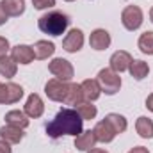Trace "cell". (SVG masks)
<instances>
[{
  "instance_id": "cell-1",
  "label": "cell",
  "mask_w": 153,
  "mask_h": 153,
  "mask_svg": "<svg viewBox=\"0 0 153 153\" xmlns=\"http://www.w3.org/2000/svg\"><path fill=\"white\" fill-rule=\"evenodd\" d=\"M82 123L84 119L80 117V114L75 109L66 107L61 109L55 117L46 125V135L52 139H59L62 135H78L82 132Z\"/></svg>"
},
{
  "instance_id": "cell-2",
  "label": "cell",
  "mask_w": 153,
  "mask_h": 153,
  "mask_svg": "<svg viewBox=\"0 0 153 153\" xmlns=\"http://www.w3.org/2000/svg\"><path fill=\"white\" fill-rule=\"evenodd\" d=\"M68 25H70V18L61 11L46 13L38 20L39 30L48 36H62L64 30L68 29Z\"/></svg>"
},
{
  "instance_id": "cell-3",
  "label": "cell",
  "mask_w": 153,
  "mask_h": 153,
  "mask_svg": "<svg viewBox=\"0 0 153 153\" xmlns=\"http://www.w3.org/2000/svg\"><path fill=\"white\" fill-rule=\"evenodd\" d=\"M96 80H98V84H100L102 93H105V94H109V96L116 94V93L121 89V76H119V73L112 71L111 68L100 70Z\"/></svg>"
},
{
  "instance_id": "cell-4",
  "label": "cell",
  "mask_w": 153,
  "mask_h": 153,
  "mask_svg": "<svg viewBox=\"0 0 153 153\" xmlns=\"http://www.w3.org/2000/svg\"><path fill=\"white\" fill-rule=\"evenodd\" d=\"M144 22V14H143V9L139 5H126L121 13V23L126 30L134 32L137 30Z\"/></svg>"
},
{
  "instance_id": "cell-5",
  "label": "cell",
  "mask_w": 153,
  "mask_h": 153,
  "mask_svg": "<svg viewBox=\"0 0 153 153\" xmlns=\"http://www.w3.org/2000/svg\"><path fill=\"white\" fill-rule=\"evenodd\" d=\"M70 84L71 82H62L59 78H50L45 85V93L52 102L64 103L66 96H68V91H70Z\"/></svg>"
},
{
  "instance_id": "cell-6",
  "label": "cell",
  "mask_w": 153,
  "mask_h": 153,
  "mask_svg": "<svg viewBox=\"0 0 153 153\" xmlns=\"http://www.w3.org/2000/svg\"><path fill=\"white\" fill-rule=\"evenodd\" d=\"M48 71L55 76V78L62 80V82H70V80L73 78V75H75V70H73L71 62L66 61V59H62V57L53 59V61L48 64Z\"/></svg>"
},
{
  "instance_id": "cell-7",
  "label": "cell",
  "mask_w": 153,
  "mask_h": 153,
  "mask_svg": "<svg viewBox=\"0 0 153 153\" xmlns=\"http://www.w3.org/2000/svg\"><path fill=\"white\" fill-rule=\"evenodd\" d=\"M23 98V87L14 84V82H7L2 84L0 82V103L2 105H13L16 102H20Z\"/></svg>"
},
{
  "instance_id": "cell-8",
  "label": "cell",
  "mask_w": 153,
  "mask_h": 153,
  "mask_svg": "<svg viewBox=\"0 0 153 153\" xmlns=\"http://www.w3.org/2000/svg\"><path fill=\"white\" fill-rule=\"evenodd\" d=\"M93 132H94V135H96V141H98V143H103V144L112 143L114 137L117 135V132L114 130V126H112V125L109 123V119H105V117L96 123V126L93 128Z\"/></svg>"
},
{
  "instance_id": "cell-9",
  "label": "cell",
  "mask_w": 153,
  "mask_h": 153,
  "mask_svg": "<svg viewBox=\"0 0 153 153\" xmlns=\"http://www.w3.org/2000/svg\"><path fill=\"white\" fill-rule=\"evenodd\" d=\"M84 46V32L80 29H71L62 39V48L70 53H76Z\"/></svg>"
},
{
  "instance_id": "cell-10",
  "label": "cell",
  "mask_w": 153,
  "mask_h": 153,
  "mask_svg": "<svg viewBox=\"0 0 153 153\" xmlns=\"http://www.w3.org/2000/svg\"><path fill=\"white\" fill-rule=\"evenodd\" d=\"M132 55L128 53V52H125V50H117L114 52L112 55H111V70L116 71V73H123V71H126L128 68H130V64H132Z\"/></svg>"
},
{
  "instance_id": "cell-11",
  "label": "cell",
  "mask_w": 153,
  "mask_h": 153,
  "mask_svg": "<svg viewBox=\"0 0 153 153\" xmlns=\"http://www.w3.org/2000/svg\"><path fill=\"white\" fill-rule=\"evenodd\" d=\"M23 112L29 116V117H32V119H38V117L43 116V112H45V103H43V100H41L39 94L32 93L27 98L25 107H23Z\"/></svg>"
},
{
  "instance_id": "cell-12",
  "label": "cell",
  "mask_w": 153,
  "mask_h": 153,
  "mask_svg": "<svg viewBox=\"0 0 153 153\" xmlns=\"http://www.w3.org/2000/svg\"><path fill=\"white\" fill-rule=\"evenodd\" d=\"M11 57H13V61L18 64H30L36 57H34V50H32V46H29V45H16V46H13L11 48Z\"/></svg>"
},
{
  "instance_id": "cell-13",
  "label": "cell",
  "mask_w": 153,
  "mask_h": 153,
  "mask_svg": "<svg viewBox=\"0 0 153 153\" xmlns=\"http://www.w3.org/2000/svg\"><path fill=\"white\" fill-rule=\"evenodd\" d=\"M111 34L105 30V29H96V30H93L91 32V36H89V45H91V48L93 50H98V52H102V50H107L109 46H111Z\"/></svg>"
},
{
  "instance_id": "cell-14",
  "label": "cell",
  "mask_w": 153,
  "mask_h": 153,
  "mask_svg": "<svg viewBox=\"0 0 153 153\" xmlns=\"http://www.w3.org/2000/svg\"><path fill=\"white\" fill-rule=\"evenodd\" d=\"M80 89H82V96L85 102H96L102 94V89L96 78H85L80 84Z\"/></svg>"
},
{
  "instance_id": "cell-15",
  "label": "cell",
  "mask_w": 153,
  "mask_h": 153,
  "mask_svg": "<svg viewBox=\"0 0 153 153\" xmlns=\"http://www.w3.org/2000/svg\"><path fill=\"white\" fill-rule=\"evenodd\" d=\"M96 135L93 130H85V132H80L75 137V148L80 152H89L96 146Z\"/></svg>"
},
{
  "instance_id": "cell-16",
  "label": "cell",
  "mask_w": 153,
  "mask_h": 153,
  "mask_svg": "<svg viewBox=\"0 0 153 153\" xmlns=\"http://www.w3.org/2000/svg\"><path fill=\"white\" fill-rule=\"evenodd\" d=\"M32 50H34V57H36L38 61H45V59H48V57L53 55V52H55V45H53L52 41H45V39H41V41H36V43H34Z\"/></svg>"
},
{
  "instance_id": "cell-17",
  "label": "cell",
  "mask_w": 153,
  "mask_h": 153,
  "mask_svg": "<svg viewBox=\"0 0 153 153\" xmlns=\"http://www.w3.org/2000/svg\"><path fill=\"white\" fill-rule=\"evenodd\" d=\"M23 128H18V126H11V125H5L0 128V139L7 141L9 144H18L22 139H23Z\"/></svg>"
},
{
  "instance_id": "cell-18",
  "label": "cell",
  "mask_w": 153,
  "mask_h": 153,
  "mask_svg": "<svg viewBox=\"0 0 153 153\" xmlns=\"http://www.w3.org/2000/svg\"><path fill=\"white\" fill-rule=\"evenodd\" d=\"M4 13L7 16H22L25 13V0H2L0 2Z\"/></svg>"
},
{
  "instance_id": "cell-19",
  "label": "cell",
  "mask_w": 153,
  "mask_h": 153,
  "mask_svg": "<svg viewBox=\"0 0 153 153\" xmlns=\"http://www.w3.org/2000/svg\"><path fill=\"white\" fill-rule=\"evenodd\" d=\"M5 123L11 126H18V128H27L29 126V116L23 111H9L5 114Z\"/></svg>"
},
{
  "instance_id": "cell-20",
  "label": "cell",
  "mask_w": 153,
  "mask_h": 153,
  "mask_svg": "<svg viewBox=\"0 0 153 153\" xmlns=\"http://www.w3.org/2000/svg\"><path fill=\"white\" fill-rule=\"evenodd\" d=\"M135 130H137V134H139L143 139H152L153 137V121L150 117H146V116L137 117V121H135Z\"/></svg>"
},
{
  "instance_id": "cell-21",
  "label": "cell",
  "mask_w": 153,
  "mask_h": 153,
  "mask_svg": "<svg viewBox=\"0 0 153 153\" xmlns=\"http://www.w3.org/2000/svg\"><path fill=\"white\" fill-rule=\"evenodd\" d=\"M128 71H130V75L134 76L135 80H143V78H146L148 73H150V66H148V62H144V61L134 59L132 64H130V68H128Z\"/></svg>"
},
{
  "instance_id": "cell-22",
  "label": "cell",
  "mask_w": 153,
  "mask_h": 153,
  "mask_svg": "<svg viewBox=\"0 0 153 153\" xmlns=\"http://www.w3.org/2000/svg\"><path fill=\"white\" fill-rule=\"evenodd\" d=\"M75 111L80 114V117H82L84 121H91V119H94L96 114H98L96 105H93L91 102H82V103L75 105Z\"/></svg>"
},
{
  "instance_id": "cell-23",
  "label": "cell",
  "mask_w": 153,
  "mask_h": 153,
  "mask_svg": "<svg viewBox=\"0 0 153 153\" xmlns=\"http://www.w3.org/2000/svg\"><path fill=\"white\" fill-rule=\"evenodd\" d=\"M16 62L13 61V57H7V55H2L0 57V75L5 76V78H13L16 75Z\"/></svg>"
},
{
  "instance_id": "cell-24",
  "label": "cell",
  "mask_w": 153,
  "mask_h": 153,
  "mask_svg": "<svg viewBox=\"0 0 153 153\" xmlns=\"http://www.w3.org/2000/svg\"><path fill=\"white\" fill-rule=\"evenodd\" d=\"M82 102H84V96H82L80 84H70V91H68V96H66V102H64V105L75 107V105L82 103Z\"/></svg>"
},
{
  "instance_id": "cell-25",
  "label": "cell",
  "mask_w": 153,
  "mask_h": 153,
  "mask_svg": "<svg viewBox=\"0 0 153 153\" xmlns=\"http://www.w3.org/2000/svg\"><path fill=\"white\" fill-rule=\"evenodd\" d=\"M137 46L143 53L146 55H153V30H146L141 34V38L137 41Z\"/></svg>"
},
{
  "instance_id": "cell-26",
  "label": "cell",
  "mask_w": 153,
  "mask_h": 153,
  "mask_svg": "<svg viewBox=\"0 0 153 153\" xmlns=\"http://www.w3.org/2000/svg\"><path fill=\"white\" fill-rule=\"evenodd\" d=\"M105 119H109V123L114 126V130L117 134H123L126 128H128V123H126V117L121 114H116V112H111V114L105 116Z\"/></svg>"
},
{
  "instance_id": "cell-27",
  "label": "cell",
  "mask_w": 153,
  "mask_h": 153,
  "mask_svg": "<svg viewBox=\"0 0 153 153\" xmlns=\"http://www.w3.org/2000/svg\"><path fill=\"white\" fill-rule=\"evenodd\" d=\"M32 5L36 9H48V7H53L55 5V0H32Z\"/></svg>"
},
{
  "instance_id": "cell-28",
  "label": "cell",
  "mask_w": 153,
  "mask_h": 153,
  "mask_svg": "<svg viewBox=\"0 0 153 153\" xmlns=\"http://www.w3.org/2000/svg\"><path fill=\"white\" fill-rule=\"evenodd\" d=\"M9 48H11V46H9V41L0 36V57H2V55H7Z\"/></svg>"
},
{
  "instance_id": "cell-29",
  "label": "cell",
  "mask_w": 153,
  "mask_h": 153,
  "mask_svg": "<svg viewBox=\"0 0 153 153\" xmlns=\"http://www.w3.org/2000/svg\"><path fill=\"white\" fill-rule=\"evenodd\" d=\"M0 153H13L11 152V144L4 139H0Z\"/></svg>"
},
{
  "instance_id": "cell-30",
  "label": "cell",
  "mask_w": 153,
  "mask_h": 153,
  "mask_svg": "<svg viewBox=\"0 0 153 153\" xmlns=\"http://www.w3.org/2000/svg\"><path fill=\"white\" fill-rule=\"evenodd\" d=\"M128 153H150V152H148V148H144V146H135V148H132Z\"/></svg>"
},
{
  "instance_id": "cell-31",
  "label": "cell",
  "mask_w": 153,
  "mask_h": 153,
  "mask_svg": "<svg viewBox=\"0 0 153 153\" xmlns=\"http://www.w3.org/2000/svg\"><path fill=\"white\" fill-rule=\"evenodd\" d=\"M7 18H9V16L4 13V9H2V5H0V25H4V23L7 22Z\"/></svg>"
},
{
  "instance_id": "cell-32",
  "label": "cell",
  "mask_w": 153,
  "mask_h": 153,
  "mask_svg": "<svg viewBox=\"0 0 153 153\" xmlns=\"http://www.w3.org/2000/svg\"><path fill=\"white\" fill-rule=\"evenodd\" d=\"M146 107H148V109L153 112V93L148 96V98H146Z\"/></svg>"
},
{
  "instance_id": "cell-33",
  "label": "cell",
  "mask_w": 153,
  "mask_h": 153,
  "mask_svg": "<svg viewBox=\"0 0 153 153\" xmlns=\"http://www.w3.org/2000/svg\"><path fill=\"white\" fill-rule=\"evenodd\" d=\"M87 153H109L107 150H102V148H93V150H89Z\"/></svg>"
},
{
  "instance_id": "cell-34",
  "label": "cell",
  "mask_w": 153,
  "mask_h": 153,
  "mask_svg": "<svg viewBox=\"0 0 153 153\" xmlns=\"http://www.w3.org/2000/svg\"><path fill=\"white\" fill-rule=\"evenodd\" d=\"M150 20H152V23H153V7L150 9Z\"/></svg>"
},
{
  "instance_id": "cell-35",
  "label": "cell",
  "mask_w": 153,
  "mask_h": 153,
  "mask_svg": "<svg viewBox=\"0 0 153 153\" xmlns=\"http://www.w3.org/2000/svg\"><path fill=\"white\" fill-rule=\"evenodd\" d=\"M66 2H75V0H66Z\"/></svg>"
}]
</instances>
